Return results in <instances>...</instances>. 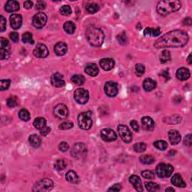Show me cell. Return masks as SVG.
<instances>
[{"mask_svg":"<svg viewBox=\"0 0 192 192\" xmlns=\"http://www.w3.org/2000/svg\"><path fill=\"white\" fill-rule=\"evenodd\" d=\"M71 81L76 85H83L85 83V77L80 74H75L71 77Z\"/></svg>","mask_w":192,"mask_h":192,"instance_id":"cell-33","label":"cell"},{"mask_svg":"<svg viewBox=\"0 0 192 192\" xmlns=\"http://www.w3.org/2000/svg\"><path fill=\"white\" fill-rule=\"evenodd\" d=\"M11 80H2L0 81V89L2 91L7 90L10 87Z\"/></svg>","mask_w":192,"mask_h":192,"instance_id":"cell-44","label":"cell"},{"mask_svg":"<svg viewBox=\"0 0 192 192\" xmlns=\"http://www.w3.org/2000/svg\"><path fill=\"white\" fill-rule=\"evenodd\" d=\"M59 12L61 13V14H63L64 16H68L72 13V10H71V6H69V5H63L60 8Z\"/></svg>","mask_w":192,"mask_h":192,"instance_id":"cell-42","label":"cell"},{"mask_svg":"<svg viewBox=\"0 0 192 192\" xmlns=\"http://www.w3.org/2000/svg\"><path fill=\"white\" fill-rule=\"evenodd\" d=\"M50 132V128L47 127V126H44V128H42L41 129H40V133L42 136H47V134H49V133Z\"/></svg>","mask_w":192,"mask_h":192,"instance_id":"cell-54","label":"cell"},{"mask_svg":"<svg viewBox=\"0 0 192 192\" xmlns=\"http://www.w3.org/2000/svg\"><path fill=\"white\" fill-rule=\"evenodd\" d=\"M29 142L32 146H33L35 148H38L41 145V140L38 135L32 134L29 138Z\"/></svg>","mask_w":192,"mask_h":192,"instance_id":"cell-29","label":"cell"},{"mask_svg":"<svg viewBox=\"0 0 192 192\" xmlns=\"http://www.w3.org/2000/svg\"><path fill=\"white\" fill-rule=\"evenodd\" d=\"M162 33L161 32L160 29H153V28H149V27H147V28L145 29L144 30L143 34L145 36H147V37H157V36H159Z\"/></svg>","mask_w":192,"mask_h":192,"instance_id":"cell-28","label":"cell"},{"mask_svg":"<svg viewBox=\"0 0 192 192\" xmlns=\"http://www.w3.org/2000/svg\"><path fill=\"white\" fill-rule=\"evenodd\" d=\"M23 5H24V8L26 9H30L32 8L33 6V2L32 1H26L23 3Z\"/></svg>","mask_w":192,"mask_h":192,"instance_id":"cell-59","label":"cell"},{"mask_svg":"<svg viewBox=\"0 0 192 192\" xmlns=\"http://www.w3.org/2000/svg\"><path fill=\"white\" fill-rule=\"evenodd\" d=\"M10 56V50L2 49L0 50V59H6Z\"/></svg>","mask_w":192,"mask_h":192,"instance_id":"cell-47","label":"cell"},{"mask_svg":"<svg viewBox=\"0 0 192 192\" xmlns=\"http://www.w3.org/2000/svg\"><path fill=\"white\" fill-rule=\"evenodd\" d=\"M101 137L102 140H104L106 142H112L116 140L117 136L116 134L110 129H105L101 132Z\"/></svg>","mask_w":192,"mask_h":192,"instance_id":"cell-13","label":"cell"},{"mask_svg":"<svg viewBox=\"0 0 192 192\" xmlns=\"http://www.w3.org/2000/svg\"><path fill=\"white\" fill-rule=\"evenodd\" d=\"M142 176L144 178L148 179V180H152L155 177V174L153 172L149 171H145L142 172Z\"/></svg>","mask_w":192,"mask_h":192,"instance_id":"cell-48","label":"cell"},{"mask_svg":"<svg viewBox=\"0 0 192 192\" xmlns=\"http://www.w3.org/2000/svg\"><path fill=\"white\" fill-rule=\"evenodd\" d=\"M73 127V123L71 122H65L59 125V129L63 130L70 129Z\"/></svg>","mask_w":192,"mask_h":192,"instance_id":"cell-49","label":"cell"},{"mask_svg":"<svg viewBox=\"0 0 192 192\" xmlns=\"http://www.w3.org/2000/svg\"><path fill=\"white\" fill-rule=\"evenodd\" d=\"M35 7L38 10H43V9H44L45 7H46V3L44 1H38L37 2H36Z\"/></svg>","mask_w":192,"mask_h":192,"instance_id":"cell-56","label":"cell"},{"mask_svg":"<svg viewBox=\"0 0 192 192\" xmlns=\"http://www.w3.org/2000/svg\"><path fill=\"white\" fill-rule=\"evenodd\" d=\"M59 150L62 152H66L68 150L69 146L67 143L62 142L61 143L59 144Z\"/></svg>","mask_w":192,"mask_h":192,"instance_id":"cell-52","label":"cell"},{"mask_svg":"<svg viewBox=\"0 0 192 192\" xmlns=\"http://www.w3.org/2000/svg\"><path fill=\"white\" fill-rule=\"evenodd\" d=\"M140 161L141 162L142 164H152L154 163L155 159L152 156V155H142V156H140Z\"/></svg>","mask_w":192,"mask_h":192,"instance_id":"cell-34","label":"cell"},{"mask_svg":"<svg viewBox=\"0 0 192 192\" xmlns=\"http://www.w3.org/2000/svg\"><path fill=\"white\" fill-rule=\"evenodd\" d=\"M54 114L59 119H65L68 116V110L65 105L59 104L54 107Z\"/></svg>","mask_w":192,"mask_h":192,"instance_id":"cell-11","label":"cell"},{"mask_svg":"<svg viewBox=\"0 0 192 192\" xmlns=\"http://www.w3.org/2000/svg\"><path fill=\"white\" fill-rule=\"evenodd\" d=\"M66 166H67L66 162H65L64 160H62V159L56 161V163L54 164L55 168L59 171H63V170L66 167Z\"/></svg>","mask_w":192,"mask_h":192,"instance_id":"cell-40","label":"cell"},{"mask_svg":"<svg viewBox=\"0 0 192 192\" xmlns=\"http://www.w3.org/2000/svg\"><path fill=\"white\" fill-rule=\"evenodd\" d=\"M19 117L21 120L23 121L27 122L30 119V113H29V111L26 109H22L20 110L19 112Z\"/></svg>","mask_w":192,"mask_h":192,"instance_id":"cell-36","label":"cell"},{"mask_svg":"<svg viewBox=\"0 0 192 192\" xmlns=\"http://www.w3.org/2000/svg\"><path fill=\"white\" fill-rule=\"evenodd\" d=\"M114 65V60L110 58H104L100 61V66L105 71H110L113 69Z\"/></svg>","mask_w":192,"mask_h":192,"instance_id":"cell-17","label":"cell"},{"mask_svg":"<svg viewBox=\"0 0 192 192\" xmlns=\"http://www.w3.org/2000/svg\"><path fill=\"white\" fill-rule=\"evenodd\" d=\"M68 47L64 42H58L54 46V51L57 56H64L67 53Z\"/></svg>","mask_w":192,"mask_h":192,"instance_id":"cell-22","label":"cell"},{"mask_svg":"<svg viewBox=\"0 0 192 192\" xmlns=\"http://www.w3.org/2000/svg\"><path fill=\"white\" fill-rule=\"evenodd\" d=\"M188 63H189V64H191V54H190L189 56H188Z\"/></svg>","mask_w":192,"mask_h":192,"instance_id":"cell-62","label":"cell"},{"mask_svg":"<svg viewBox=\"0 0 192 192\" xmlns=\"http://www.w3.org/2000/svg\"><path fill=\"white\" fill-rule=\"evenodd\" d=\"M118 132L120 138L125 143H130L132 140V134L126 125H119L118 126Z\"/></svg>","mask_w":192,"mask_h":192,"instance_id":"cell-9","label":"cell"},{"mask_svg":"<svg viewBox=\"0 0 192 192\" xmlns=\"http://www.w3.org/2000/svg\"><path fill=\"white\" fill-rule=\"evenodd\" d=\"M87 152V146L85 144L82 143H77L73 146L72 149H71V154L76 159H81L83 158Z\"/></svg>","mask_w":192,"mask_h":192,"instance_id":"cell-7","label":"cell"},{"mask_svg":"<svg viewBox=\"0 0 192 192\" xmlns=\"http://www.w3.org/2000/svg\"><path fill=\"white\" fill-rule=\"evenodd\" d=\"M176 77L180 80H186L190 77V71L186 68H180L176 71Z\"/></svg>","mask_w":192,"mask_h":192,"instance_id":"cell-24","label":"cell"},{"mask_svg":"<svg viewBox=\"0 0 192 192\" xmlns=\"http://www.w3.org/2000/svg\"><path fill=\"white\" fill-rule=\"evenodd\" d=\"M135 70H136L137 74L140 76L145 73V66L142 65V64H138V65H136V67H135Z\"/></svg>","mask_w":192,"mask_h":192,"instance_id":"cell-46","label":"cell"},{"mask_svg":"<svg viewBox=\"0 0 192 192\" xmlns=\"http://www.w3.org/2000/svg\"><path fill=\"white\" fill-rule=\"evenodd\" d=\"M154 146L159 150L164 151L167 148V143L164 140H157L154 143Z\"/></svg>","mask_w":192,"mask_h":192,"instance_id":"cell-37","label":"cell"},{"mask_svg":"<svg viewBox=\"0 0 192 192\" xmlns=\"http://www.w3.org/2000/svg\"><path fill=\"white\" fill-rule=\"evenodd\" d=\"M117 40H118V41L119 42V44H125L126 42H127V38H126L125 32H123V33L117 36Z\"/></svg>","mask_w":192,"mask_h":192,"instance_id":"cell-50","label":"cell"},{"mask_svg":"<svg viewBox=\"0 0 192 192\" xmlns=\"http://www.w3.org/2000/svg\"><path fill=\"white\" fill-rule=\"evenodd\" d=\"M86 9L89 14H95V13L98 12V10H99V6H98V4L96 3H89V4L87 5L86 6Z\"/></svg>","mask_w":192,"mask_h":192,"instance_id":"cell-35","label":"cell"},{"mask_svg":"<svg viewBox=\"0 0 192 192\" xmlns=\"http://www.w3.org/2000/svg\"><path fill=\"white\" fill-rule=\"evenodd\" d=\"M6 29V20L3 16H0V29L1 32H4Z\"/></svg>","mask_w":192,"mask_h":192,"instance_id":"cell-51","label":"cell"},{"mask_svg":"<svg viewBox=\"0 0 192 192\" xmlns=\"http://www.w3.org/2000/svg\"><path fill=\"white\" fill-rule=\"evenodd\" d=\"M105 92L107 96L115 97L118 93V85L114 82H107L105 86Z\"/></svg>","mask_w":192,"mask_h":192,"instance_id":"cell-14","label":"cell"},{"mask_svg":"<svg viewBox=\"0 0 192 192\" xmlns=\"http://www.w3.org/2000/svg\"><path fill=\"white\" fill-rule=\"evenodd\" d=\"M18 105L17 98L15 96H11L7 101V105L9 107H14Z\"/></svg>","mask_w":192,"mask_h":192,"instance_id":"cell-43","label":"cell"},{"mask_svg":"<svg viewBox=\"0 0 192 192\" xmlns=\"http://www.w3.org/2000/svg\"><path fill=\"white\" fill-rule=\"evenodd\" d=\"M6 12L9 13L17 12L20 9V4L17 1H14V0H10V1L7 2L6 5L5 7Z\"/></svg>","mask_w":192,"mask_h":192,"instance_id":"cell-25","label":"cell"},{"mask_svg":"<svg viewBox=\"0 0 192 192\" xmlns=\"http://www.w3.org/2000/svg\"><path fill=\"white\" fill-rule=\"evenodd\" d=\"M78 125L81 129L89 130L92 125V120L90 112L82 113L78 116Z\"/></svg>","mask_w":192,"mask_h":192,"instance_id":"cell-4","label":"cell"},{"mask_svg":"<svg viewBox=\"0 0 192 192\" xmlns=\"http://www.w3.org/2000/svg\"><path fill=\"white\" fill-rule=\"evenodd\" d=\"M33 54L37 58H45L48 56L49 51L46 45L38 44L33 50Z\"/></svg>","mask_w":192,"mask_h":192,"instance_id":"cell-12","label":"cell"},{"mask_svg":"<svg viewBox=\"0 0 192 192\" xmlns=\"http://www.w3.org/2000/svg\"><path fill=\"white\" fill-rule=\"evenodd\" d=\"M171 52L168 51L167 50H164L161 53L160 56H159V59H160V62L162 63H166L167 62H169L171 60Z\"/></svg>","mask_w":192,"mask_h":192,"instance_id":"cell-32","label":"cell"},{"mask_svg":"<svg viewBox=\"0 0 192 192\" xmlns=\"http://www.w3.org/2000/svg\"><path fill=\"white\" fill-rule=\"evenodd\" d=\"M122 189L121 185L119 184H115L113 185L112 187H110L108 189V191H119Z\"/></svg>","mask_w":192,"mask_h":192,"instance_id":"cell-58","label":"cell"},{"mask_svg":"<svg viewBox=\"0 0 192 192\" xmlns=\"http://www.w3.org/2000/svg\"><path fill=\"white\" fill-rule=\"evenodd\" d=\"M134 149L137 152H143L146 149V145L144 143H137L134 145Z\"/></svg>","mask_w":192,"mask_h":192,"instance_id":"cell-41","label":"cell"},{"mask_svg":"<svg viewBox=\"0 0 192 192\" xmlns=\"http://www.w3.org/2000/svg\"><path fill=\"white\" fill-rule=\"evenodd\" d=\"M143 129L146 131H152L155 128V122L149 116L143 117L141 119Z\"/></svg>","mask_w":192,"mask_h":192,"instance_id":"cell-19","label":"cell"},{"mask_svg":"<svg viewBox=\"0 0 192 192\" xmlns=\"http://www.w3.org/2000/svg\"><path fill=\"white\" fill-rule=\"evenodd\" d=\"M9 36H10V38L14 42H17L19 41V35H18L17 32H12V33H10V35Z\"/></svg>","mask_w":192,"mask_h":192,"instance_id":"cell-57","label":"cell"},{"mask_svg":"<svg viewBox=\"0 0 192 192\" xmlns=\"http://www.w3.org/2000/svg\"><path fill=\"white\" fill-rule=\"evenodd\" d=\"M129 182L133 185L134 188L138 191H143V188L141 180H140V177L136 175H132L129 177Z\"/></svg>","mask_w":192,"mask_h":192,"instance_id":"cell-20","label":"cell"},{"mask_svg":"<svg viewBox=\"0 0 192 192\" xmlns=\"http://www.w3.org/2000/svg\"><path fill=\"white\" fill-rule=\"evenodd\" d=\"M0 45H1L2 49H5V50H10V45H9V42L6 38H0Z\"/></svg>","mask_w":192,"mask_h":192,"instance_id":"cell-45","label":"cell"},{"mask_svg":"<svg viewBox=\"0 0 192 192\" xmlns=\"http://www.w3.org/2000/svg\"><path fill=\"white\" fill-rule=\"evenodd\" d=\"M168 137H169L170 142L173 145H176L181 141V135L176 130H171L168 132Z\"/></svg>","mask_w":192,"mask_h":192,"instance_id":"cell-18","label":"cell"},{"mask_svg":"<svg viewBox=\"0 0 192 192\" xmlns=\"http://www.w3.org/2000/svg\"><path fill=\"white\" fill-rule=\"evenodd\" d=\"M47 21V17L46 14L43 12H40L34 16L33 20H32V24L35 28L41 29L46 24Z\"/></svg>","mask_w":192,"mask_h":192,"instance_id":"cell-10","label":"cell"},{"mask_svg":"<svg viewBox=\"0 0 192 192\" xmlns=\"http://www.w3.org/2000/svg\"><path fill=\"white\" fill-rule=\"evenodd\" d=\"M74 96L76 101L77 102V103L80 104V105H85L88 101H89V98L88 91L84 89H82V88L76 89L75 92H74Z\"/></svg>","mask_w":192,"mask_h":192,"instance_id":"cell-8","label":"cell"},{"mask_svg":"<svg viewBox=\"0 0 192 192\" xmlns=\"http://www.w3.org/2000/svg\"><path fill=\"white\" fill-rule=\"evenodd\" d=\"M184 144L185 146H191L192 144V138H191V134H188L186 135L185 138L184 139Z\"/></svg>","mask_w":192,"mask_h":192,"instance_id":"cell-53","label":"cell"},{"mask_svg":"<svg viewBox=\"0 0 192 192\" xmlns=\"http://www.w3.org/2000/svg\"><path fill=\"white\" fill-rule=\"evenodd\" d=\"M188 34L181 30H173L167 32L159 38L155 42L154 46L156 48H166V47H182L188 43Z\"/></svg>","mask_w":192,"mask_h":192,"instance_id":"cell-1","label":"cell"},{"mask_svg":"<svg viewBox=\"0 0 192 192\" xmlns=\"http://www.w3.org/2000/svg\"><path fill=\"white\" fill-rule=\"evenodd\" d=\"M22 41L23 43L26 44H34V40L32 38V35L30 32H26L23 34V37H22Z\"/></svg>","mask_w":192,"mask_h":192,"instance_id":"cell-39","label":"cell"},{"mask_svg":"<svg viewBox=\"0 0 192 192\" xmlns=\"http://www.w3.org/2000/svg\"><path fill=\"white\" fill-rule=\"evenodd\" d=\"M162 75L163 77L164 78H165V80H170V78H171V77H170L169 72H168L167 71H162Z\"/></svg>","mask_w":192,"mask_h":192,"instance_id":"cell-60","label":"cell"},{"mask_svg":"<svg viewBox=\"0 0 192 192\" xmlns=\"http://www.w3.org/2000/svg\"><path fill=\"white\" fill-rule=\"evenodd\" d=\"M171 183L173 184V185L179 188L186 187V183L185 182L183 179H182V176L179 174V173H176V174H174V176L172 177Z\"/></svg>","mask_w":192,"mask_h":192,"instance_id":"cell-23","label":"cell"},{"mask_svg":"<svg viewBox=\"0 0 192 192\" xmlns=\"http://www.w3.org/2000/svg\"><path fill=\"white\" fill-rule=\"evenodd\" d=\"M146 188L148 191H156L160 189V187L158 184L155 183V182H146Z\"/></svg>","mask_w":192,"mask_h":192,"instance_id":"cell-38","label":"cell"},{"mask_svg":"<svg viewBox=\"0 0 192 192\" xmlns=\"http://www.w3.org/2000/svg\"><path fill=\"white\" fill-rule=\"evenodd\" d=\"M165 191H175V190H174V188H167L165 189Z\"/></svg>","mask_w":192,"mask_h":192,"instance_id":"cell-63","label":"cell"},{"mask_svg":"<svg viewBox=\"0 0 192 192\" xmlns=\"http://www.w3.org/2000/svg\"><path fill=\"white\" fill-rule=\"evenodd\" d=\"M50 82L54 87L57 88L63 87L65 84L63 74H61L59 72H56L53 74L50 78Z\"/></svg>","mask_w":192,"mask_h":192,"instance_id":"cell-15","label":"cell"},{"mask_svg":"<svg viewBox=\"0 0 192 192\" xmlns=\"http://www.w3.org/2000/svg\"><path fill=\"white\" fill-rule=\"evenodd\" d=\"M86 36L91 45L94 47H100L105 40V34L101 29L96 27H90L87 30Z\"/></svg>","mask_w":192,"mask_h":192,"instance_id":"cell-3","label":"cell"},{"mask_svg":"<svg viewBox=\"0 0 192 192\" xmlns=\"http://www.w3.org/2000/svg\"><path fill=\"white\" fill-rule=\"evenodd\" d=\"M173 172V167L171 164L161 163L156 167V174L160 178H168Z\"/></svg>","mask_w":192,"mask_h":192,"instance_id":"cell-5","label":"cell"},{"mask_svg":"<svg viewBox=\"0 0 192 192\" xmlns=\"http://www.w3.org/2000/svg\"><path fill=\"white\" fill-rule=\"evenodd\" d=\"M63 28H64V30H65L67 33L73 34V33H74V32H75L76 26H75V24H74L73 22L68 21L64 23Z\"/></svg>","mask_w":192,"mask_h":192,"instance_id":"cell-30","label":"cell"},{"mask_svg":"<svg viewBox=\"0 0 192 192\" xmlns=\"http://www.w3.org/2000/svg\"><path fill=\"white\" fill-rule=\"evenodd\" d=\"M182 6V3L178 0L161 1L157 5V12L159 14L166 16L171 13L177 12Z\"/></svg>","mask_w":192,"mask_h":192,"instance_id":"cell-2","label":"cell"},{"mask_svg":"<svg viewBox=\"0 0 192 192\" xmlns=\"http://www.w3.org/2000/svg\"><path fill=\"white\" fill-rule=\"evenodd\" d=\"M192 23V21L191 17H186L185 19L183 21V24L187 25V26H191Z\"/></svg>","mask_w":192,"mask_h":192,"instance_id":"cell-61","label":"cell"},{"mask_svg":"<svg viewBox=\"0 0 192 192\" xmlns=\"http://www.w3.org/2000/svg\"><path fill=\"white\" fill-rule=\"evenodd\" d=\"M156 82L154 80L151 79V78H146L143 81V89L147 92H150V91L153 90L156 87Z\"/></svg>","mask_w":192,"mask_h":192,"instance_id":"cell-27","label":"cell"},{"mask_svg":"<svg viewBox=\"0 0 192 192\" xmlns=\"http://www.w3.org/2000/svg\"><path fill=\"white\" fill-rule=\"evenodd\" d=\"M85 72L88 75L96 77L99 73V69L96 64L94 63H88L85 67Z\"/></svg>","mask_w":192,"mask_h":192,"instance_id":"cell-21","label":"cell"},{"mask_svg":"<svg viewBox=\"0 0 192 192\" xmlns=\"http://www.w3.org/2000/svg\"><path fill=\"white\" fill-rule=\"evenodd\" d=\"M130 125H131V128H132V129L134 130V131L138 132L139 130H140V126H139L138 122L135 121V120H132V121L130 122Z\"/></svg>","mask_w":192,"mask_h":192,"instance_id":"cell-55","label":"cell"},{"mask_svg":"<svg viewBox=\"0 0 192 192\" xmlns=\"http://www.w3.org/2000/svg\"><path fill=\"white\" fill-rule=\"evenodd\" d=\"M54 188V182L50 179H43V180H40L39 182H36L34 185L33 191H50L52 188Z\"/></svg>","mask_w":192,"mask_h":192,"instance_id":"cell-6","label":"cell"},{"mask_svg":"<svg viewBox=\"0 0 192 192\" xmlns=\"http://www.w3.org/2000/svg\"><path fill=\"white\" fill-rule=\"evenodd\" d=\"M46 124L47 120L45 119L44 118H43V117H38V118H36L35 119L33 122L35 128L39 130L44 127V126H46Z\"/></svg>","mask_w":192,"mask_h":192,"instance_id":"cell-31","label":"cell"},{"mask_svg":"<svg viewBox=\"0 0 192 192\" xmlns=\"http://www.w3.org/2000/svg\"><path fill=\"white\" fill-rule=\"evenodd\" d=\"M23 18L21 14H14L10 17V23L11 26L14 29H18L21 26Z\"/></svg>","mask_w":192,"mask_h":192,"instance_id":"cell-16","label":"cell"},{"mask_svg":"<svg viewBox=\"0 0 192 192\" xmlns=\"http://www.w3.org/2000/svg\"><path fill=\"white\" fill-rule=\"evenodd\" d=\"M65 178H66V180L68 182H71V183L77 184L80 182L79 176H78V175L77 174L76 172L73 171H70L66 173V176H65Z\"/></svg>","mask_w":192,"mask_h":192,"instance_id":"cell-26","label":"cell"}]
</instances>
